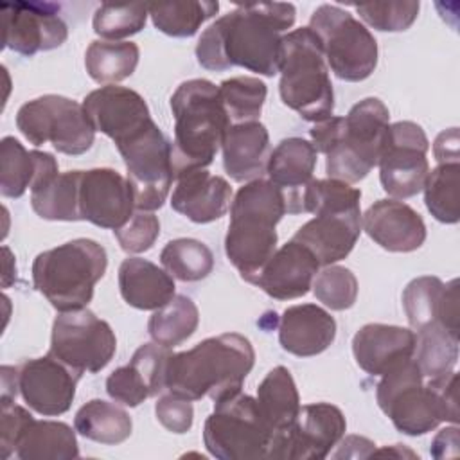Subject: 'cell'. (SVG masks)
<instances>
[{"instance_id":"obj_49","label":"cell","mask_w":460,"mask_h":460,"mask_svg":"<svg viewBox=\"0 0 460 460\" xmlns=\"http://www.w3.org/2000/svg\"><path fill=\"white\" fill-rule=\"evenodd\" d=\"M429 453L435 458H446V456H458L460 455V435H458L456 424L451 426V428H444L435 435Z\"/></svg>"},{"instance_id":"obj_43","label":"cell","mask_w":460,"mask_h":460,"mask_svg":"<svg viewBox=\"0 0 460 460\" xmlns=\"http://www.w3.org/2000/svg\"><path fill=\"white\" fill-rule=\"evenodd\" d=\"M147 4H102L93 13V31L106 41L140 32L147 22Z\"/></svg>"},{"instance_id":"obj_51","label":"cell","mask_w":460,"mask_h":460,"mask_svg":"<svg viewBox=\"0 0 460 460\" xmlns=\"http://www.w3.org/2000/svg\"><path fill=\"white\" fill-rule=\"evenodd\" d=\"M376 451V444L365 437H358V435H350L345 440H341V449L334 453V458H341V456H359V458H367Z\"/></svg>"},{"instance_id":"obj_32","label":"cell","mask_w":460,"mask_h":460,"mask_svg":"<svg viewBox=\"0 0 460 460\" xmlns=\"http://www.w3.org/2000/svg\"><path fill=\"white\" fill-rule=\"evenodd\" d=\"M259 410L273 431V449L275 442L291 428L298 410L300 395L291 372L279 365L271 368L257 388ZM273 460V451H271Z\"/></svg>"},{"instance_id":"obj_22","label":"cell","mask_w":460,"mask_h":460,"mask_svg":"<svg viewBox=\"0 0 460 460\" xmlns=\"http://www.w3.org/2000/svg\"><path fill=\"white\" fill-rule=\"evenodd\" d=\"M402 307L413 332L438 322L451 334L460 336L456 279L446 284L431 275L413 279L402 291Z\"/></svg>"},{"instance_id":"obj_42","label":"cell","mask_w":460,"mask_h":460,"mask_svg":"<svg viewBox=\"0 0 460 460\" xmlns=\"http://www.w3.org/2000/svg\"><path fill=\"white\" fill-rule=\"evenodd\" d=\"M219 93L232 124L259 120L268 88L259 77L235 75L219 84Z\"/></svg>"},{"instance_id":"obj_31","label":"cell","mask_w":460,"mask_h":460,"mask_svg":"<svg viewBox=\"0 0 460 460\" xmlns=\"http://www.w3.org/2000/svg\"><path fill=\"white\" fill-rule=\"evenodd\" d=\"M119 289L124 302L140 311H156L174 296L172 277L147 259L128 257L119 268Z\"/></svg>"},{"instance_id":"obj_52","label":"cell","mask_w":460,"mask_h":460,"mask_svg":"<svg viewBox=\"0 0 460 460\" xmlns=\"http://www.w3.org/2000/svg\"><path fill=\"white\" fill-rule=\"evenodd\" d=\"M372 455H395V456H404V455H408V456H415V453L404 449L401 444H394L392 447H383V449H379V451H374Z\"/></svg>"},{"instance_id":"obj_23","label":"cell","mask_w":460,"mask_h":460,"mask_svg":"<svg viewBox=\"0 0 460 460\" xmlns=\"http://www.w3.org/2000/svg\"><path fill=\"white\" fill-rule=\"evenodd\" d=\"M318 268L314 253L291 239L275 250L253 284L275 300H293L309 293Z\"/></svg>"},{"instance_id":"obj_12","label":"cell","mask_w":460,"mask_h":460,"mask_svg":"<svg viewBox=\"0 0 460 460\" xmlns=\"http://www.w3.org/2000/svg\"><path fill=\"white\" fill-rule=\"evenodd\" d=\"M16 128L32 146L50 142L56 151L72 156L86 153L95 140V129L83 104L56 93L22 104L16 113Z\"/></svg>"},{"instance_id":"obj_8","label":"cell","mask_w":460,"mask_h":460,"mask_svg":"<svg viewBox=\"0 0 460 460\" xmlns=\"http://www.w3.org/2000/svg\"><path fill=\"white\" fill-rule=\"evenodd\" d=\"M108 255L102 244L79 237L38 253L32 284L59 313L86 307L95 284L104 277Z\"/></svg>"},{"instance_id":"obj_17","label":"cell","mask_w":460,"mask_h":460,"mask_svg":"<svg viewBox=\"0 0 460 460\" xmlns=\"http://www.w3.org/2000/svg\"><path fill=\"white\" fill-rule=\"evenodd\" d=\"M4 47L25 58L61 47L68 27L59 7L49 2H4Z\"/></svg>"},{"instance_id":"obj_4","label":"cell","mask_w":460,"mask_h":460,"mask_svg":"<svg viewBox=\"0 0 460 460\" xmlns=\"http://www.w3.org/2000/svg\"><path fill=\"white\" fill-rule=\"evenodd\" d=\"M456 383L458 374L451 370L429 377L424 385V376L411 358L381 376L376 386V399L397 431L420 437L440 422L458 424Z\"/></svg>"},{"instance_id":"obj_27","label":"cell","mask_w":460,"mask_h":460,"mask_svg":"<svg viewBox=\"0 0 460 460\" xmlns=\"http://www.w3.org/2000/svg\"><path fill=\"white\" fill-rule=\"evenodd\" d=\"M415 332L388 323H367L352 338V354L361 370L383 376L413 358Z\"/></svg>"},{"instance_id":"obj_36","label":"cell","mask_w":460,"mask_h":460,"mask_svg":"<svg viewBox=\"0 0 460 460\" xmlns=\"http://www.w3.org/2000/svg\"><path fill=\"white\" fill-rule=\"evenodd\" d=\"M199 323V311L192 298L174 295L165 305L158 307L149 322L147 332L155 343L164 347H176L189 340Z\"/></svg>"},{"instance_id":"obj_26","label":"cell","mask_w":460,"mask_h":460,"mask_svg":"<svg viewBox=\"0 0 460 460\" xmlns=\"http://www.w3.org/2000/svg\"><path fill=\"white\" fill-rule=\"evenodd\" d=\"M171 196V207L192 223L205 225L223 217L232 205V187L207 169H194L178 174Z\"/></svg>"},{"instance_id":"obj_47","label":"cell","mask_w":460,"mask_h":460,"mask_svg":"<svg viewBox=\"0 0 460 460\" xmlns=\"http://www.w3.org/2000/svg\"><path fill=\"white\" fill-rule=\"evenodd\" d=\"M155 415L165 429L178 435L187 433L192 428V420H194L192 401L167 392L158 397L155 404Z\"/></svg>"},{"instance_id":"obj_40","label":"cell","mask_w":460,"mask_h":460,"mask_svg":"<svg viewBox=\"0 0 460 460\" xmlns=\"http://www.w3.org/2000/svg\"><path fill=\"white\" fill-rule=\"evenodd\" d=\"M160 262L172 279L181 282H198L210 275L214 268V253L198 239L180 237L164 246L160 252Z\"/></svg>"},{"instance_id":"obj_45","label":"cell","mask_w":460,"mask_h":460,"mask_svg":"<svg viewBox=\"0 0 460 460\" xmlns=\"http://www.w3.org/2000/svg\"><path fill=\"white\" fill-rule=\"evenodd\" d=\"M359 18L383 32H401L411 27L417 20L420 4L417 0H388L367 2L354 5Z\"/></svg>"},{"instance_id":"obj_14","label":"cell","mask_w":460,"mask_h":460,"mask_svg":"<svg viewBox=\"0 0 460 460\" xmlns=\"http://www.w3.org/2000/svg\"><path fill=\"white\" fill-rule=\"evenodd\" d=\"M117 350V338L110 323L95 316L88 307L59 313L52 323L49 354L84 372L102 370Z\"/></svg>"},{"instance_id":"obj_46","label":"cell","mask_w":460,"mask_h":460,"mask_svg":"<svg viewBox=\"0 0 460 460\" xmlns=\"http://www.w3.org/2000/svg\"><path fill=\"white\" fill-rule=\"evenodd\" d=\"M120 248L126 253H142L153 248L160 235V221L153 212L137 210L128 223L113 230Z\"/></svg>"},{"instance_id":"obj_34","label":"cell","mask_w":460,"mask_h":460,"mask_svg":"<svg viewBox=\"0 0 460 460\" xmlns=\"http://www.w3.org/2000/svg\"><path fill=\"white\" fill-rule=\"evenodd\" d=\"M74 428L88 440L115 446L129 438L133 420L124 408L102 399H92L77 410Z\"/></svg>"},{"instance_id":"obj_39","label":"cell","mask_w":460,"mask_h":460,"mask_svg":"<svg viewBox=\"0 0 460 460\" xmlns=\"http://www.w3.org/2000/svg\"><path fill=\"white\" fill-rule=\"evenodd\" d=\"M413 359L424 377H437L455 368L458 361V338L438 322L415 332Z\"/></svg>"},{"instance_id":"obj_16","label":"cell","mask_w":460,"mask_h":460,"mask_svg":"<svg viewBox=\"0 0 460 460\" xmlns=\"http://www.w3.org/2000/svg\"><path fill=\"white\" fill-rule=\"evenodd\" d=\"M347 420L331 402L300 406L291 428L275 442L273 460H322L343 438Z\"/></svg>"},{"instance_id":"obj_37","label":"cell","mask_w":460,"mask_h":460,"mask_svg":"<svg viewBox=\"0 0 460 460\" xmlns=\"http://www.w3.org/2000/svg\"><path fill=\"white\" fill-rule=\"evenodd\" d=\"M153 25L172 38L194 36L199 27L219 11V2L183 0L165 4H147Z\"/></svg>"},{"instance_id":"obj_9","label":"cell","mask_w":460,"mask_h":460,"mask_svg":"<svg viewBox=\"0 0 460 460\" xmlns=\"http://www.w3.org/2000/svg\"><path fill=\"white\" fill-rule=\"evenodd\" d=\"M279 92L282 102L304 120L322 122L332 117L334 92L318 36L309 27L282 36Z\"/></svg>"},{"instance_id":"obj_35","label":"cell","mask_w":460,"mask_h":460,"mask_svg":"<svg viewBox=\"0 0 460 460\" xmlns=\"http://www.w3.org/2000/svg\"><path fill=\"white\" fill-rule=\"evenodd\" d=\"M138 58L140 50L133 41L95 40L84 52V66L95 83L113 84L135 72Z\"/></svg>"},{"instance_id":"obj_10","label":"cell","mask_w":460,"mask_h":460,"mask_svg":"<svg viewBox=\"0 0 460 460\" xmlns=\"http://www.w3.org/2000/svg\"><path fill=\"white\" fill-rule=\"evenodd\" d=\"M203 442L219 460H271L273 431L257 399L237 392L216 402L203 426Z\"/></svg>"},{"instance_id":"obj_30","label":"cell","mask_w":460,"mask_h":460,"mask_svg":"<svg viewBox=\"0 0 460 460\" xmlns=\"http://www.w3.org/2000/svg\"><path fill=\"white\" fill-rule=\"evenodd\" d=\"M223 167L234 181L259 180L266 172L270 158V135L262 122L232 124L225 133Z\"/></svg>"},{"instance_id":"obj_3","label":"cell","mask_w":460,"mask_h":460,"mask_svg":"<svg viewBox=\"0 0 460 460\" xmlns=\"http://www.w3.org/2000/svg\"><path fill=\"white\" fill-rule=\"evenodd\" d=\"M390 128V111L377 97L356 102L345 117H329L311 128L316 151L325 155L329 178L347 183L363 180L379 162Z\"/></svg>"},{"instance_id":"obj_5","label":"cell","mask_w":460,"mask_h":460,"mask_svg":"<svg viewBox=\"0 0 460 460\" xmlns=\"http://www.w3.org/2000/svg\"><path fill=\"white\" fill-rule=\"evenodd\" d=\"M171 110L174 115L171 144L174 178L208 167L232 126L219 86L208 79L183 81L171 97Z\"/></svg>"},{"instance_id":"obj_41","label":"cell","mask_w":460,"mask_h":460,"mask_svg":"<svg viewBox=\"0 0 460 460\" xmlns=\"http://www.w3.org/2000/svg\"><path fill=\"white\" fill-rule=\"evenodd\" d=\"M458 185L460 164L444 162L428 172L424 181V201L429 214L446 225H455L460 219L458 212Z\"/></svg>"},{"instance_id":"obj_20","label":"cell","mask_w":460,"mask_h":460,"mask_svg":"<svg viewBox=\"0 0 460 460\" xmlns=\"http://www.w3.org/2000/svg\"><path fill=\"white\" fill-rule=\"evenodd\" d=\"M83 110L95 131L104 133L115 144L126 140L153 119L144 97L126 86L106 84L90 92Z\"/></svg>"},{"instance_id":"obj_24","label":"cell","mask_w":460,"mask_h":460,"mask_svg":"<svg viewBox=\"0 0 460 460\" xmlns=\"http://www.w3.org/2000/svg\"><path fill=\"white\" fill-rule=\"evenodd\" d=\"M361 228L381 248L408 253L426 241L422 216L399 199H377L361 216Z\"/></svg>"},{"instance_id":"obj_25","label":"cell","mask_w":460,"mask_h":460,"mask_svg":"<svg viewBox=\"0 0 460 460\" xmlns=\"http://www.w3.org/2000/svg\"><path fill=\"white\" fill-rule=\"evenodd\" d=\"M316 155L318 151L313 142L302 137L284 138L270 153L266 174L280 189L288 214H302V196L313 180Z\"/></svg>"},{"instance_id":"obj_29","label":"cell","mask_w":460,"mask_h":460,"mask_svg":"<svg viewBox=\"0 0 460 460\" xmlns=\"http://www.w3.org/2000/svg\"><path fill=\"white\" fill-rule=\"evenodd\" d=\"M336 338V320L316 304L288 307L279 322V341L284 350L298 358H311L327 350Z\"/></svg>"},{"instance_id":"obj_11","label":"cell","mask_w":460,"mask_h":460,"mask_svg":"<svg viewBox=\"0 0 460 460\" xmlns=\"http://www.w3.org/2000/svg\"><path fill=\"white\" fill-rule=\"evenodd\" d=\"M320 40L327 66L341 81L358 83L377 66V41L349 11L323 4L314 9L307 25Z\"/></svg>"},{"instance_id":"obj_21","label":"cell","mask_w":460,"mask_h":460,"mask_svg":"<svg viewBox=\"0 0 460 460\" xmlns=\"http://www.w3.org/2000/svg\"><path fill=\"white\" fill-rule=\"evenodd\" d=\"M171 349L160 343L140 345L128 365L115 368L106 379L108 395L124 406L135 408L146 399L165 392V372Z\"/></svg>"},{"instance_id":"obj_6","label":"cell","mask_w":460,"mask_h":460,"mask_svg":"<svg viewBox=\"0 0 460 460\" xmlns=\"http://www.w3.org/2000/svg\"><path fill=\"white\" fill-rule=\"evenodd\" d=\"M286 214V201L270 180L244 183L230 205L225 253L241 277L253 284L262 266L277 250V223Z\"/></svg>"},{"instance_id":"obj_28","label":"cell","mask_w":460,"mask_h":460,"mask_svg":"<svg viewBox=\"0 0 460 460\" xmlns=\"http://www.w3.org/2000/svg\"><path fill=\"white\" fill-rule=\"evenodd\" d=\"M83 171H58V162L43 151L40 172L31 187V207L47 221H81L79 183Z\"/></svg>"},{"instance_id":"obj_7","label":"cell","mask_w":460,"mask_h":460,"mask_svg":"<svg viewBox=\"0 0 460 460\" xmlns=\"http://www.w3.org/2000/svg\"><path fill=\"white\" fill-rule=\"evenodd\" d=\"M361 190L347 181L311 180L302 196V214H314L304 223L293 241L307 246L320 266L345 259L361 234Z\"/></svg>"},{"instance_id":"obj_15","label":"cell","mask_w":460,"mask_h":460,"mask_svg":"<svg viewBox=\"0 0 460 460\" xmlns=\"http://www.w3.org/2000/svg\"><path fill=\"white\" fill-rule=\"evenodd\" d=\"M428 149V137L417 122L390 124L377 165L383 190L392 199H406L422 190L429 172Z\"/></svg>"},{"instance_id":"obj_19","label":"cell","mask_w":460,"mask_h":460,"mask_svg":"<svg viewBox=\"0 0 460 460\" xmlns=\"http://www.w3.org/2000/svg\"><path fill=\"white\" fill-rule=\"evenodd\" d=\"M135 210V196L128 178L110 167L81 172L79 214L101 228L117 230L128 223Z\"/></svg>"},{"instance_id":"obj_44","label":"cell","mask_w":460,"mask_h":460,"mask_svg":"<svg viewBox=\"0 0 460 460\" xmlns=\"http://www.w3.org/2000/svg\"><path fill=\"white\" fill-rule=\"evenodd\" d=\"M313 293L325 307L345 311L358 298V279L349 268L329 264L314 277Z\"/></svg>"},{"instance_id":"obj_1","label":"cell","mask_w":460,"mask_h":460,"mask_svg":"<svg viewBox=\"0 0 460 460\" xmlns=\"http://www.w3.org/2000/svg\"><path fill=\"white\" fill-rule=\"evenodd\" d=\"M295 16L293 4L237 5L201 32L196 45L198 63L216 72L241 66L273 77L279 74L282 32L293 27Z\"/></svg>"},{"instance_id":"obj_50","label":"cell","mask_w":460,"mask_h":460,"mask_svg":"<svg viewBox=\"0 0 460 460\" xmlns=\"http://www.w3.org/2000/svg\"><path fill=\"white\" fill-rule=\"evenodd\" d=\"M433 155L438 164L458 162V128H449L435 138Z\"/></svg>"},{"instance_id":"obj_2","label":"cell","mask_w":460,"mask_h":460,"mask_svg":"<svg viewBox=\"0 0 460 460\" xmlns=\"http://www.w3.org/2000/svg\"><path fill=\"white\" fill-rule=\"evenodd\" d=\"M255 365L252 341L239 332L207 338L183 352H172L165 372V390L199 401L214 402L241 392L246 376Z\"/></svg>"},{"instance_id":"obj_33","label":"cell","mask_w":460,"mask_h":460,"mask_svg":"<svg viewBox=\"0 0 460 460\" xmlns=\"http://www.w3.org/2000/svg\"><path fill=\"white\" fill-rule=\"evenodd\" d=\"M16 456L22 460H70L79 456L75 428L59 420H36L22 431L16 444Z\"/></svg>"},{"instance_id":"obj_48","label":"cell","mask_w":460,"mask_h":460,"mask_svg":"<svg viewBox=\"0 0 460 460\" xmlns=\"http://www.w3.org/2000/svg\"><path fill=\"white\" fill-rule=\"evenodd\" d=\"M2 413H0V449L2 458H9L11 453L16 451L18 438L25 426L34 419L23 406L14 404V399H0Z\"/></svg>"},{"instance_id":"obj_13","label":"cell","mask_w":460,"mask_h":460,"mask_svg":"<svg viewBox=\"0 0 460 460\" xmlns=\"http://www.w3.org/2000/svg\"><path fill=\"white\" fill-rule=\"evenodd\" d=\"M128 169L135 208L153 212L164 205L174 180L171 142L151 120L147 126L115 144Z\"/></svg>"},{"instance_id":"obj_18","label":"cell","mask_w":460,"mask_h":460,"mask_svg":"<svg viewBox=\"0 0 460 460\" xmlns=\"http://www.w3.org/2000/svg\"><path fill=\"white\" fill-rule=\"evenodd\" d=\"M16 374L23 402L45 417L61 415L70 410L77 381L83 376L50 354L20 363Z\"/></svg>"},{"instance_id":"obj_38","label":"cell","mask_w":460,"mask_h":460,"mask_svg":"<svg viewBox=\"0 0 460 460\" xmlns=\"http://www.w3.org/2000/svg\"><path fill=\"white\" fill-rule=\"evenodd\" d=\"M43 151H27L14 137L0 142V192L4 198H20L32 187Z\"/></svg>"}]
</instances>
